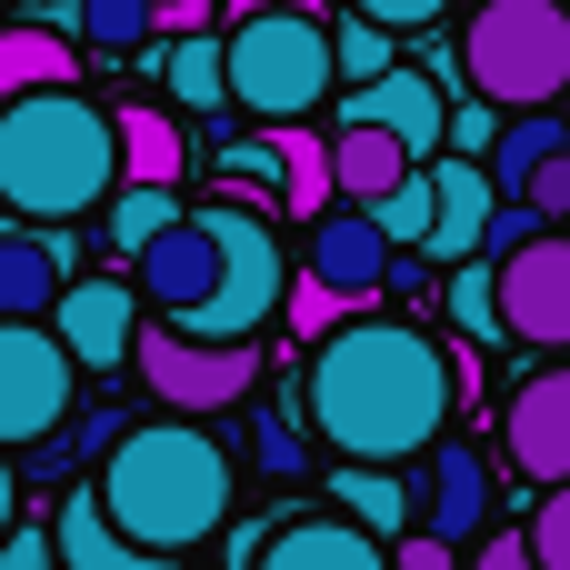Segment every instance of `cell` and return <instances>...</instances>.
Wrapping results in <instances>:
<instances>
[{"mask_svg":"<svg viewBox=\"0 0 570 570\" xmlns=\"http://www.w3.org/2000/svg\"><path fill=\"white\" fill-rule=\"evenodd\" d=\"M431 190H441V210H431V240H421V250H431L441 271H451V261H481V220H491V200H501L491 170L461 160V150H441V160H431Z\"/></svg>","mask_w":570,"mask_h":570,"instance_id":"2e32d148","label":"cell"},{"mask_svg":"<svg viewBox=\"0 0 570 570\" xmlns=\"http://www.w3.org/2000/svg\"><path fill=\"white\" fill-rule=\"evenodd\" d=\"M391 570H461V561H451V541H431V531H401V541H391Z\"/></svg>","mask_w":570,"mask_h":570,"instance_id":"74e56055","label":"cell"},{"mask_svg":"<svg viewBox=\"0 0 570 570\" xmlns=\"http://www.w3.org/2000/svg\"><path fill=\"white\" fill-rule=\"evenodd\" d=\"M80 401L70 351L50 341V321H0V451H40Z\"/></svg>","mask_w":570,"mask_h":570,"instance_id":"52a82bcc","label":"cell"},{"mask_svg":"<svg viewBox=\"0 0 570 570\" xmlns=\"http://www.w3.org/2000/svg\"><path fill=\"white\" fill-rule=\"evenodd\" d=\"M271 190H281V150H271V140H240V150H220V200H250V210H261Z\"/></svg>","mask_w":570,"mask_h":570,"instance_id":"f546056e","label":"cell"},{"mask_svg":"<svg viewBox=\"0 0 570 570\" xmlns=\"http://www.w3.org/2000/svg\"><path fill=\"white\" fill-rule=\"evenodd\" d=\"M441 10H451V0H361V20H381L391 40H401V30H431Z\"/></svg>","mask_w":570,"mask_h":570,"instance_id":"8d00e7d4","label":"cell"},{"mask_svg":"<svg viewBox=\"0 0 570 570\" xmlns=\"http://www.w3.org/2000/svg\"><path fill=\"white\" fill-rule=\"evenodd\" d=\"M491 291H501V341L570 351V230H531L521 250H501Z\"/></svg>","mask_w":570,"mask_h":570,"instance_id":"ba28073f","label":"cell"},{"mask_svg":"<svg viewBox=\"0 0 570 570\" xmlns=\"http://www.w3.org/2000/svg\"><path fill=\"white\" fill-rule=\"evenodd\" d=\"M210 281H220V240H210L200 210H180L150 250H130V291H140L160 321H190V311L210 301Z\"/></svg>","mask_w":570,"mask_h":570,"instance_id":"8fae6325","label":"cell"},{"mask_svg":"<svg viewBox=\"0 0 570 570\" xmlns=\"http://www.w3.org/2000/svg\"><path fill=\"white\" fill-rule=\"evenodd\" d=\"M271 150H281V210H301V220H321L331 210V140H311V130H271Z\"/></svg>","mask_w":570,"mask_h":570,"instance_id":"d4e9b609","label":"cell"},{"mask_svg":"<svg viewBox=\"0 0 570 570\" xmlns=\"http://www.w3.org/2000/svg\"><path fill=\"white\" fill-rule=\"evenodd\" d=\"M220 70H230V110H250V120H311L331 90H341V70H331V20H321V0H291V10H230V30H220Z\"/></svg>","mask_w":570,"mask_h":570,"instance_id":"277c9868","label":"cell"},{"mask_svg":"<svg viewBox=\"0 0 570 570\" xmlns=\"http://www.w3.org/2000/svg\"><path fill=\"white\" fill-rule=\"evenodd\" d=\"M391 60H401V40H391L381 20H361V10L331 20V70H341V90H351V80H381Z\"/></svg>","mask_w":570,"mask_h":570,"instance_id":"83f0119b","label":"cell"},{"mask_svg":"<svg viewBox=\"0 0 570 570\" xmlns=\"http://www.w3.org/2000/svg\"><path fill=\"white\" fill-rule=\"evenodd\" d=\"M80 40L90 50H140L150 40V0H80Z\"/></svg>","mask_w":570,"mask_h":570,"instance_id":"4dcf8cb0","label":"cell"},{"mask_svg":"<svg viewBox=\"0 0 570 570\" xmlns=\"http://www.w3.org/2000/svg\"><path fill=\"white\" fill-rule=\"evenodd\" d=\"M110 180H120V130H110V110L80 80L0 100V210L50 230V220L100 210Z\"/></svg>","mask_w":570,"mask_h":570,"instance_id":"3957f363","label":"cell"},{"mask_svg":"<svg viewBox=\"0 0 570 570\" xmlns=\"http://www.w3.org/2000/svg\"><path fill=\"white\" fill-rule=\"evenodd\" d=\"M501 451L521 481L561 491L570 481V371H531L511 401H501Z\"/></svg>","mask_w":570,"mask_h":570,"instance_id":"7c38bea8","label":"cell"},{"mask_svg":"<svg viewBox=\"0 0 570 570\" xmlns=\"http://www.w3.org/2000/svg\"><path fill=\"white\" fill-rule=\"evenodd\" d=\"M130 371H140V381H150L180 421H210V411L250 401V381H261L271 361H261V341H190L180 321H140Z\"/></svg>","mask_w":570,"mask_h":570,"instance_id":"8992f818","label":"cell"},{"mask_svg":"<svg viewBox=\"0 0 570 570\" xmlns=\"http://www.w3.org/2000/svg\"><path fill=\"white\" fill-rule=\"evenodd\" d=\"M431 210H441V190H431V160L371 200V220H381V240H391V250H421V240H431Z\"/></svg>","mask_w":570,"mask_h":570,"instance_id":"484cf974","label":"cell"},{"mask_svg":"<svg viewBox=\"0 0 570 570\" xmlns=\"http://www.w3.org/2000/svg\"><path fill=\"white\" fill-rule=\"evenodd\" d=\"M341 120H371V130H391L411 160H441V130H451V90H441L431 70L391 60L381 80H351V90H341Z\"/></svg>","mask_w":570,"mask_h":570,"instance_id":"30bf717a","label":"cell"},{"mask_svg":"<svg viewBox=\"0 0 570 570\" xmlns=\"http://www.w3.org/2000/svg\"><path fill=\"white\" fill-rule=\"evenodd\" d=\"M331 511L361 521L371 541H401V531H411V481L381 471V461H341V471H331Z\"/></svg>","mask_w":570,"mask_h":570,"instance_id":"44dd1931","label":"cell"},{"mask_svg":"<svg viewBox=\"0 0 570 570\" xmlns=\"http://www.w3.org/2000/svg\"><path fill=\"white\" fill-rule=\"evenodd\" d=\"M110 130H120V180H140V190H170V180L190 170V130H180L170 110L130 100V110H110Z\"/></svg>","mask_w":570,"mask_h":570,"instance_id":"ffe728a7","label":"cell"},{"mask_svg":"<svg viewBox=\"0 0 570 570\" xmlns=\"http://www.w3.org/2000/svg\"><path fill=\"white\" fill-rule=\"evenodd\" d=\"M90 501L110 511L120 541L180 561L190 541H210V531L230 521V451L210 441V421H180V411H170V421H140V431L100 441Z\"/></svg>","mask_w":570,"mask_h":570,"instance_id":"7a4b0ae2","label":"cell"},{"mask_svg":"<svg viewBox=\"0 0 570 570\" xmlns=\"http://www.w3.org/2000/svg\"><path fill=\"white\" fill-rule=\"evenodd\" d=\"M471 570H541L531 551H521V531H491L481 551H471Z\"/></svg>","mask_w":570,"mask_h":570,"instance_id":"ab89813d","label":"cell"},{"mask_svg":"<svg viewBox=\"0 0 570 570\" xmlns=\"http://www.w3.org/2000/svg\"><path fill=\"white\" fill-rule=\"evenodd\" d=\"M551 150H570V120H551V110H511V120H501V140L481 150V170H491V190H501V200H521V180H531Z\"/></svg>","mask_w":570,"mask_h":570,"instance_id":"7402d4cb","label":"cell"},{"mask_svg":"<svg viewBox=\"0 0 570 570\" xmlns=\"http://www.w3.org/2000/svg\"><path fill=\"white\" fill-rule=\"evenodd\" d=\"M250 570H391V541H371L361 521H341V511H301V521H281Z\"/></svg>","mask_w":570,"mask_h":570,"instance_id":"5bb4252c","label":"cell"},{"mask_svg":"<svg viewBox=\"0 0 570 570\" xmlns=\"http://www.w3.org/2000/svg\"><path fill=\"white\" fill-rule=\"evenodd\" d=\"M411 170H421V160H411L391 130H371V120H341V130H331V200H361V210H371V200H381L391 180H411Z\"/></svg>","mask_w":570,"mask_h":570,"instance_id":"ac0fdd59","label":"cell"},{"mask_svg":"<svg viewBox=\"0 0 570 570\" xmlns=\"http://www.w3.org/2000/svg\"><path fill=\"white\" fill-rule=\"evenodd\" d=\"M501 140V110L491 100H451V130H441V150H461V160H481Z\"/></svg>","mask_w":570,"mask_h":570,"instance_id":"e575fe53","label":"cell"},{"mask_svg":"<svg viewBox=\"0 0 570 570\" xmlns=\"http://www.w3.org/2000/svg\"><path fill=\"white\" fill-rule=\"evenodd\" d=\"M451 321L471 341H501V291H491V261H451Z\"/></svg>","mask_w":570,"mask_h":570,"instance_id":"f1b7e54d","label":"cell"},{"mask_svg":"<svg viewBox=\"0 0 570 570\" xmlns=\"http://www.w3.org/2000/svg\"><path fill=\"white\" fill-rule=\"evenodd\" d=\"M301 271L361 311V301H381V281H391V240H381V220H371L361 200H331V210L311 220V261H301Z\"/></svg>","mask_w":570,"mask_h":570,"instance_id":"4fadbf2b","label":"cell"},{"mask_svg":"<svg viewBox=\"0 0 570 570\" xmlns=\"http://www.w3.org/2000/svg\"><path fill=\"white\" fill-rule=\"evenodd\" d=\"M521 200H531V210H541L551 230H570V150H551V160H541V170L521 180Z\"/></svg>","mask_w":570,"mask_h":570,"instance_id":"836d02e7","label":"cell"},{"mask_svg":"<svg viewBox=\"0 0 570 570\" xmlns=\"http://www.w3.org/2000/svg\"><path fill=\"white\" fill-rule=\"evenodd\" d=\"M461 80L501 120L570 100V0H481L461 20Z\"/></svg>","mask_w":570,"mask_h":570,"instance_id":"5b68a950","label":"cell"},{"mask_svg":"<svg viewBox=\"0 0 570 570\" xmlns=\"http://www.w3.org/2000/svg\"><path fill=\"white\" fill-rule=\"evenodd\" d=\"M521 551H531L541 570H570V481H561V491H541V511H531Z\"/></svg>","mask_w":570,"mask_h":570,"instance_id":"d6a6232c","label":"cell"},{"mask_svg":"<svg viewBox=\"0 0 570 570\" xmlns=\"http://www.w3.org/2000/svg\"><path fill=\"white\" fill-rule=\"evenodd\" d=\"M50 551H60V570H170L160 551L120 541V531H110V511H100L90 491H70V501H60V521H50Z\"/></svg>","mask_w":570,"mask_h":570,"instance_id":"d6986e66","label":"cell"},{"mask_svg":"<svg viewBox=\"0 0 570 570\" xmlns=\"http://www.w3.org/2000/svg\"><path fill=\"white\" fill-rule=\"evenodd\" d=\"M50 341L70 351V371H130V341H140V291H130L120 271L60 281V301H50Z\"/></svg>","mask_w":570,"mask_h":570,"instance_id":"9c48e42d","label":"cell"},{"mask_svg":"<svg viewBox=\"0 0 570 570\" xmlns=\"http://www.w3.org/2000/svg\"><path fill=\"white\" fill-rule=\"evenodd\" d=\"M461 411V361L421 331V321H391V311H351L341 331L311 341L301 361V421L341 451V461H421Z\"/></svg>","mask_w":570,"mask_h":570,"instance_id":"6da1fadb","label":"cell"},{"mask_svg":"<svg viewBox=\"0 0 570 570\" xmlns=\"http://www.w3.org/2000/svg\"><path fill=\"white\" fill-rule=\"evenodd\" d=\"M60 281H70V250H60L50 230L10 220V230H0V321H50Z\"/></svg>","mask_w":570,"mask_h":570,"instance_id":"e0dca14e","label":"cell"},{"mask_svg":"<svg viewBox=\"0 0 570 570\" xmlns=\"http://www.w3.org/2000/svg\"><path fill=\"white\" fill-rule=\"evenodd\" d=\"M250 451H261V471H271V481H301V471H311V451H301V431H291L281 411L261 421V441H250Z\"/></svg>","mask_w":570,"mask_h":570,"instance_id":"d590c367","label":"cell"},{"mask_svg":"<svg viewBox=\"0 0 570 570\" xmlns=\"http://www.w3.org/2000/svg\"><path fill=\"white\" fill-rule=\"evenodd\" d=\"M321 10H361V0H321Z\"/></svg>","mask_w":570,"mask_h":570,"instance_id":"b9f144b4","label":"cell"},{"mask_svg":"<svg viewBox=\"0 0 570 570\" xmlns=\"http://www.w3.org/2000/svg\"><path fill=\"white\" fill-rule=\"evenodd\" d=\"M281 321H291L301 341H321V331H341V321H351V301H341V291H321V281L301 271V281L281 291Z\"/></svg>","mask_w":570,"mask_h":570,"instance_id":"1f68e13d","label":"cell"},{"mask_svg":"<svg viewBox=\"0 0 570 570\" xmlns=\"http://www.w3.org/2000/svg\"><path fill=\"white\" fill-rule=\"evenodd\" d=\"M20 521V471H10V451H0V531Z\"/></svg>","mask_w":570,"mask_h":570,"instance_id":"60d3db41","label":"cell"},{"mask_svg":"<svg viewBox=\"0 0 570 570\" xmlns=\"http://www.w3.org/2000/svg\"><path fill=\"white\" fill-rule=\"evenodd\" d=\"M50 561V531H20V521H10V531H0V570H40Z\"/></svg>","mask_w":570,"mask_h":570,"instance_id":"f35d334b","label":"cell"},{"mask_svg":"<svg viewBox=\"0 0 570 570\" xmlns=\"http://www.w3.org/2000/svg\"><path fill=\"white\" fill-rule=\"evenodd\" d=\"M421 471H431V481H421L431 541H461V531H481V521H491V461H481L471 441H451V431H441V441L421 451Z\"/></svg>","mask_w":570,"mask_h":570,"instance_id":"9a60e30c","label":"cell"},{"mask_svg":"<svg viewBox=\"0 0 570 570\" xmlns=\"http://www.w3.org/2000/svg\"><path fill=\"white\" fill-rule=\"evenodd\" d=\"M150 10H160V0H150Z\"/></svg>","mask_w":570,"mask_h":570,"instance_id":"7bdbcfd3","label":"cell"},{"mask_svg":"<svg viewBox=\"0 0 570 570\" xmlns=\"http://www.w3.org/2000/svg\"><path fill=\"white\" fill-rule=\"evenodd\" d=\"M60 80H80V50H70L60 30H40V20L0 30V100H20V90H60Z\"/></svg>","mask_w":570,"mask_h":570,"instance_id":"603a6c76","label":"cell"},{"mask_svg":"<svg viewBox=\"0 0 570 570\" xmlns=\"http://www.w3.org/2000/svg\"><path fill=\"white\" fill-rule=\"evenodd\" d=\"M160 80H170V100H190V110H230V70H220V40H210V30H180V40L160 50Z\"/></svg>","mask_w":570,"mask_h":570,"instance_id":"cb8c5ba5","label":"cell"},{"mask_svg":"<svg viewBox=\"0 0 570 570\" xmlns=\"http://www.w3.org/2000/svg\"><path fill=\"white\" fill-rule=\"evenodd\" d=\"M170 220H180V190H140V180H120V200H110V261L150 250Z\"/></svg>","mask_w":570,"mask_h":570,"instance_id":"4316f807","label":"cell"}]
</instances>
